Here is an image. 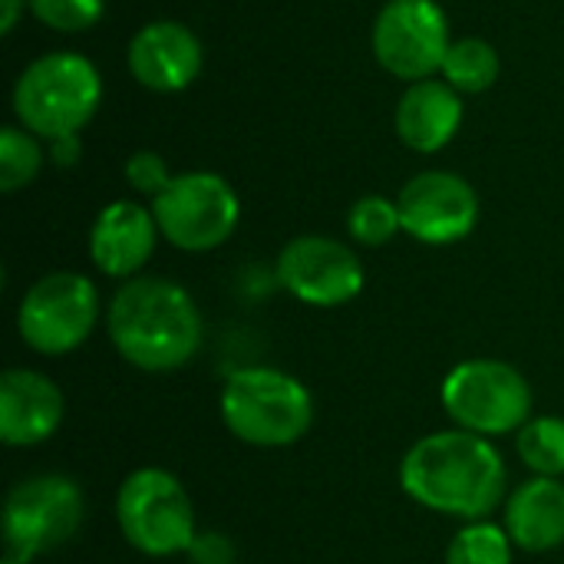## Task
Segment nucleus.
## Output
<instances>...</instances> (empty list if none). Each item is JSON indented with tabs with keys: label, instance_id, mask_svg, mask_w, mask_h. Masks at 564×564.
I'll return each instance as SVG.
<instances>
[{
	"label": "nucleus",
	"instance_id": "1",
	"mask_svg": "<svg viewBox=\"0 0 564 564\" xmlns=\"http://www.w3.org/2000/svg\"><path fill=\"white\" fill-rule=\"evenodd\" d=\"M397 479L410 502L456 522L492 519L512 492L496 440L456 426L416 440L403 453Z\"/></svg>",
	"mask_w": 564,
	"mask_h": 564
},
{
	"label": "nucleus",
	"instance_id": "7",
	"mask_svg": "<svg viewBox=\"0 0 564 564\" xmlns=\"http://www.w3.org/2000/svg\"><path fill=\"white\" fill-rule=\"evenodd\" d=\"M102 321V297L93 278L79 271L40 274L17 304V337L46 360L76 354Z\"/></svg>",
	"mask_w": 564,
	"mask_h": 564
},
{
	"label": "nucleus",
	"instance_id": "25",
	"mask_svg": "<svg viewBox=\"0 0 564 564\" xmlns=\"http://www.w3.org/2000/svg\"><path fill=\"white\" fill-rule=\"evenodd\" d=\"M185 558H192V564H235L238 549L225 532H198Z\"/></svg>",
	"mask_w": 564,
	"mask_h": 564
},
{
	"label": "nucleus",
	"instance_id": "2",
	"mask_svg": "<svg viewBox=\"0 0 564 564\" xmlns=\"http://www.w3.org/2000/svg\"><path fill=\"white\" fill-rule=\"evenodd\" d=\"M106 334L122 364L142 373H175L205 347V317L172 278L122 281L106 304Z\"/></svg>",
	"mask_w": 564,
	"mask_h": 564
},
{
	"label": "nucleus",
	"instance_id": "24",
	"mask_svg": "<svg viewBox=\"0 0 564 564\" xmlns=\"http://www.w3.org/2000/svg\"><path fill=\"white\" fill-rule=\"evenodd\" d=\"M126 172V182L139 192V195H149L155 198L159 192H165V185L172 182V172L165 165V159L159 152H149V149H139L126 159L122 165Z\"/></svg>",
	"mask_w": 564,
	"mask_h": 564
},
{
	"label": "nucleus",
	"instance_id": "19",
	"mask_svg": "<svg viewBox=\"0 0 564 564\" xmlns=\"http://www.w3.org/2000/svg\"><path fill=\"white\" fill-rule=\"evenodd\" d=\"M516 453L532 476L564 479V416H532L516 433Z\"/></svg>",
	"mask_w": 564,
	"mask_h": 564
},
{
	"label": "nucleus",
	"instance_id": "13",
	"mask_svg": "<svg viewBox=\"0 0 564 564\" xmlns=\"http://www.w3.org/2000/svg\"><path fill=\"white\" fill-rule=\"evenodd\" d=\"M162 231L155 225L152 208L116 198L99 208L89 228V261L109 281H132L145 271L155 254Z\"/></svg>",
	"mask_w": 564,
	"mask_h": 564
},
{
	"label": "nucleus",
	"instance_id": "22",
	"mask_svg": "<svg viewBox=\"0 0 564 564\" xmlns=\"http://www.w3.org/2000/svg\"><path fill=\"white\" fill-rule=\"evenodd\" d=\"M347 231L364 248L390 245L403 231L397 202L387 198V195H364V198H357L350 205V212H347Z\"/></svg>",
	"mask_w": 564,
	"mask_h": 564
},
{
	"label": "nucleus",
	"instance_id": "28",
	"mask_svg": "<svg viewBox=\"0 0 564 564\" xmlns=\"http://www.w3.org/2000/svg\"><path fill=\"white\" fill-rule=\"evenodd\" d=\"M0 564H33V562L20 558V555H13V552H3V558H0Z\"/></svg>",
	"mask_w": 564,
	"mask_h": 564
},
{
	"label": "nucleus",
	"instance_id": "18",
	"mask_svg": "<svg viewBox=\"0 0 564 564\" xmlns=\"http://www.w3.org/2000/svg\"><path fill=\"white\" fill-rule=\"evenodd\" d=\"M440 76L463 96V93H486L496 86V79L502 76V56L499 50L482 40V36H463L453 40Z\"/></svg>",
	"mask_w": 564,
	"mask_h": 564
},
{
	"label": "nucleus",
	"instance_id": "12",
	"mask_svg": "<svg viewBox=\"0 0 564 564\" xmlns=\"http://www.w3.org/2000/svg\"><path fill=\"white\" fill-rule=\"evenodd\" d=\"M403 235L420 245L446 248L469 238L479 225V195L476 188L446 169H426L413 175L397 195Z\"/></svg>",
	"mask_w": 564,
	"mask_h": 564
},
{
	"label": "nucleus",
	"instance_id": "10",
	"mask_svg": "<svg viewBox=\"0 0 564 564\" xmlns=\"http://www.w3.org/2000/svg\"><path fill=\"white\" fill-rule=\"evenodd\" d=\"M370 46L377 63L403 79H433L453 46L449 17L436 0H387L373 20Z\"/></svg>",
	"mask_w": 564,
	"mask_h": 564
},
{
	"label": "nucleus",
	"instance_id": "20",
	"mask_svg": "<svg viewBox=\"0 0 564 564\" xmlns=\"http://www.w3.org/2000/svg\"><path fill=\"white\" fill-rule=\"evenodd\" d=\"M516 545L502 522H463V529L446 545V564H512Z\"/></svg>",
	"mask_w": 564,
	"mask_h": 564
},
{
	"label": "nucleus",
	"instance_id": "15",
	"mask_svg": "<svg viewBox=\"0 0 564 564\" xmlns=\"http://www.w3.org/2000/svg\"><path fill=\"white\" fill-rule=\"evenodd\" d=\"M66 416V397L53 377L33 367H10L0 373V443L10 449H33L53 440Z\"/></svg>",
	"mask_w": 564,
	"mask_h": 564
},
{
	"label": "nucleus",
	"instance_id": "26",
	"mask_svg": "<svg viewBox=\"0 0 564 564\" xmlns=\"http://www.w3.org/2000/svg\"><path fill=\"white\" fill-rule=\"evenodd\" d=\"M26 10V0H0V33H13V26L20 23V13Z\"/></svg>",
	"mask_w": 564,
	"mask_h": 564
},
{
	"label": "nucleus",
	"instance_id": "3",
	"mask_svg": "<svg viewBox=\"0 0 564 564\" xmlns=\"http://www.w3.org/2000/svg\"><path fill=\"white\" fill-rule=\"evenodd\" d=\"M221 426L245 446L288 449L301 443L317 420L311 387L281 367H238L218 393Z\"/></svg>",
	"mask_w": 564,
	"mask_h": 564
},
{
	"label": "nucleus",
	"instance_id": "16",
	"mask_svg": "<svg viewBox=\"0 0 564 564\" xmlns=\"http://www.w3.org/2000/svg\"><path fill=\"white\" fill-rule=\"evenodd\" d=\"M393 126L406 149L420 155H433L456 139L463 126V99L446 79L410 83L397 102Z\"/></svg>",
	"mask_w": 564,
	"mask_h": 564
},
{
	"label": "nucleus",
	"instance_id": "6",
	"mask_svg": "<svg viewBox=\"0 0 564 564\" xmlns=\"http://www.w3.org/2000/svg\"><path fill=\"white\" fill-rule=\"evenodd\" d=\"M440 403L456 430L486 440L516 436L535 416L529 377L496 357H469L456 364L440 383Z\"/></svg>",
	"mask_w": 564,
	"mask_h": 564
},
{
	"label": "nucleus",
	"instance_id": "5",
	"mask_svg": "<svg viewBox=\"0 0 564 564\" xmlns=\"http://www.w3.org/2000/svg\"><path fill=\"white\" fill-rule=\"evenodd\" d=\"M116 525L129 549L145 558L188 555L198 519L185 482L162 466L132 469L116 489Z\"/></svg>",
	"mask_w": 564,
	"mask_h": 564
},
{
	"label": "nucleus",
	"instance_id": "9",
	"mask_svg": "<svg viewBox=\"0 0 564 564\" xmlns=\"http://www.w3.org/2000/svg\"><path fill=\"white\" fill-rule=\"evenodd\" d=\"M149 208L162 238L185 254H208L221 248L241 221V198L231 182L202 169L172 175Z\"/></svg>",
	"mask_w": 564,
	"mask_h": 564
},
{
	"label": "nucleus",
	"instance_id": "8",
	"mask_svg": "<svg viewBox=\"0 0 564 564\" xmlns=\"http://www.w3.org/2000/svg\"><path fill=\"white\" fill-rule=\"evenodd\" d=\"M86 519V496L66 473H33L10 486L0 512L3 552L26 562L63 549Z\"/></svg>",
	"mask_w": 564,
	"mask_h": 564
},
{
	"label": "nucleus",
	"instance_id": "21",
	"mask_svg": "<svg viewBox=\"0 0 564 564\" xmlns=\"http://www.w3.org/2000/svg\"><path fill=\"white\" fill-rule=\"evenodd\" d=\"M43 169V145L23 126L0 129V192L13 195L26 188Z\"/></svg>",
	"mask_w": 564,
	"mask_h": 564
},
{
	"label": "nucleus",
	"instance_id": "14",
	"mask_svg": "<svg viewBox=\"0 0 564 564\" xmlns=\"http://www.w3.org/2000/svg\"><path fill=\"white\" fill-rule=\"evenodd\" d=\"M126 66L132 79L152 93H182L198 79L205 66V50L185 23L149 20L132 33Z\"/></svg>",
	"mask_w": 564,
	"mask_h": 564
},
{
	"label": "nucleus",
	"instance_id": "17",
	"mask_svg": "<svg viewBox=\"0 0 564 564\" xmlns=\"http://www.w3.org/2000/svg\"><path fill=\"white\" fill-rule=\"evenodd\" d=\"M502 525L519 552L545 555L564 545V482L532 476L519 482L506 506Z\"/></svg>",
	"mask_w": 564,
	"mask_h": 564
},
{
	"label": "nucleus",
	"instance_id": "23",
	"mask_svg": "<svg viewBox=\"0 0 564 564\" xmlns=\"http://www.w3.org/2000/svg\"><path fill=\"white\" fill-rule=\"evenodd\" d=\"M26 10L56 33H83L102 20L106 0H26Z\"/></svg>",
	"mask_w": 564,
	"mask_h": 564
},
{
	"label": "nucleus",
	"instance_id": "11",
	"mask_svg": "<svg viewBox=\"0 0 564 564\" xmlns=\"http://www.w3.org/2000/svg\"><path fill=\"white\" fill-rule=\"evenodd\" d=\"M274 281L294 301L317 311H330L360 297L367 271L360 254L340 238L297 235L278 251Z\"/></svg>",
	"mask_w": 564,
	"mask_h": 564
},
{
	"label": "nucleus",
	"instance_id": "27",
	"mask_svg": "<svg viewBox=\"0 0 564 564\" xmlns=\"http://www.w3.org/2000/svg\"><path fill=\"white\" fill-rule=\"evenodd\" d=\"M50 152H53V162L56 165H73L76 155H79V135L73 139H59V142H50Z\"/></svg>",
	"mask_w": 564,
	"mask_h": 564
},
{
	"label": "nucleus",
	"instance_id": "4",
	"mask_svg": "<svg viewBox=\"0 0 564 564\" xmlns=\"http://www.w3.org/2000/svg\"><path fill=\"white\" fill-rule=\"evenodd\" d=\"M102 102L99 69L69 50L43 53L13 83V116L17 126L36 139L59 142L79 135Z\"/></svg>",
	"mask_w": 564,
	"mask_h": 564
}]
</instances>
